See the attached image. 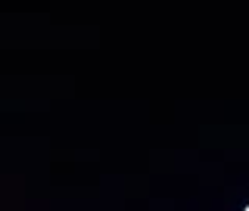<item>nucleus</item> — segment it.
Here are the masks:
<instances>
[]
</instances>
